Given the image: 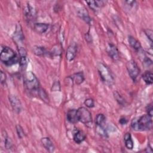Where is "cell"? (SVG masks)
<instances>
[{"instance_id": "f1b7e54d", "label": "cell", "mask_w": 153, "mask_h": 153, "mask_svg": "<svg viewBox=\"0 0 153 153\" xmlns=\"http://www.w3.org/2000/svg\"><path fill=\"white\" fill-rule=\"evenodd\" d=\"M16 131L19 137L22 139L25 136V132L23 131V129L19 124L16 126Z\"/></svg>"}, {"instance_id": "7402d4cb", "label": "cell", "mask_w": 153, "mask_h": 153, "mask_svg": "<svg viewBox=\"0 0 153 153\" xmlns=\"http://www.w3.org/2000/svg\"><path fill=\"white\" fill-rule=\"evenodd\" d=\"M33 51L35 55L38 56H44L46 53L45 49L44 47L39 46H35L33 47Z\"/></svg>"}, {"instance_id": "d6a6232c", "label": "cell", "mask_w": 153, "mask_h": 153, "mask_svg": "<svg viewBox=\"0 0 153 153\" xmlns=\"http://www.w3.org/2000/svg\"><path fill=\"white\" fill-rule=\"evenodd\" d=\"M6 75L3 71H1V82L2 84H4L6 81Z\"/></svg>"}, {"instance_id": "83f0119b", "label": "cell", "mask_w": 153, "mask_h": 153, "mask_svg": "<svg viewBox=\"0 0 153 153\" xmlns=\"http://www.w3.org/2000/svg\"><path fill=\"white\" fill-rule=\"evenodd\" d=\"M84 105L89 108H92L94 106V102L93 99L88 98V99L85 100Z\"/></svg>"}, {"instance_id": "30bf717a", "label": "cell", "mask_w": 153, "mask_h": 153, "mask_svg": "<svg viewBox=\"0 0 153 153\" xmlns=\"http://www.w3.org/2000/svg\"><path fill=\"white\" fill-rule=\"evenodd\" d=\"M77 15L85 22H86L88 24H90L91 22V19L88 15V11L85 10V8L81 7L79 8L77 10Z\"/></svg>"}, {"instance_id": "ba28073f", "label": "cell", "mask_w": 153, "mask_h": 153, "mask_svg": "<svg viewBox=\"0 0 153 153\" xmlns=\"http://www.w3.org/2000/svg\"><path fill=\"white\" fill-rule=\"evenodd\" d=\"M9 100L13 111L19 114L22 110V106L20 100L14 95H9Z\"/></svg>"}, {"instance_id": "9a60e30c", "label": "cell", "mask_w": 153, "mask_h": 153, "mask_svg": "<svg viewBox=\"0 0 153 153\" xmlns=\"http://www.w3.org/2000/svg\"><path fill=\"white\" fill-rule=\"evenodd\" d=\"M71 79L73 81L75 84L77 85H79L83 82L84 81V76L82 72H79L73 74L71 76Z\"/></svg>"}, {"instance_id": "9c48e42d", "label": "cell", "mask_w": 153, "mask_h": 153, "mask_svg": "<svg viewBox=\"0 0 153 153\" xmlns=\"http://www.w3.org/2000/svg\"><path fill=\"white\" fill-rule=\"evenodd\" d=\"M106 51L109 57L114 60H117L119 59V52L117 47L112 44L109 43L107 45Z\"/></svg>"}, {"instance_id": "5bb4252c", "label": "cell", "mask_w": 153, "mask_h": 153, "mask_svg": "<svg viewBox=\"0 0 153 153\" xmlns=\"http://www.w3.org/2000/svg\"><path fill=\"white\" fill-rule=\"evenodd\" d=\"M49 27V25L43 23H37L34 25V29L38 33H44L47 32Z\"/></svg>"}, {"instance_id": "484cf974", "label": "cell", "mask_w": 153, "mask_h": 153, "mask_svg": "<svg viewBox=\"0 0 153 153\" xmlns=\"http://www.w3.org/2000/svg\"><path fill=\"white\" fill-rule=\"evenodd\" d=\"M114 98L119 104L123 105L125 103V100L117 91H115L114 93Z\"/></svg>"}, {"instance_id": "4fadbf2b", "label": "cell", "mask_w": 153, "mask_h": 153, "mask_svg": "<svg viewBox=\"0 0 153 153\" xmlns=\"http://www.w3.org/2000/svg\"><path fill=\"white\" fill-rule=\"evenodd\" d=\"M86 138L85 134L81 130H76L73 134V139L78 144L82 143Z\"/></svg>"}, {"instance_id": "4316f807", "label": "cell", "mask_w": 153, "mask_h": 153, "mask_svg": "<svg viewBox=\"0 0 153 153\" xmlns=\"http://www.w3.org/2000/svg\"><path fill=\"white\" fill-rule=\"evenodd\" d=\"M4 135V143H5V146L7 149H10L12 146V141L11 139L7 136L6 132L5 133Z\"/></svg>"}, {"instance_id": "7a4b0ae2", "label": "cell", "mask_w": 153, "mask_h": 153, "mask_svg": "<svg viewBox=\"0 0 153 153\" xmlns=\"http://www.w3.org/2000/svg\"><path fill=\"white\" fill-rule=\"evenodd\" d=\"M0 59L1 61L7 66L13 65L19 61V59L14 50L7 46L2 47Z\"/></svg>"}, {"instance_id": "1f68e13d", "label": "cell", "mask_w": 153, "mask_h": 153, "mask_svg": "<svg viewBox=\"0 0 153 153\" xmlns=\"http://www.w3.org/2000/svg\"><path fill=\"white\" fill-rule=\"evenodd\" d=\"M145 34L146 35L147 37L151 41V42H152V31L151 30L147 29L145 30Z\"/></svg>"}, {"instance_id": "4dcf8cb0", "label": "cell", "mask_w": 153, "mask_h": 153, "mask_svg": "<svg viewBox=\"0 0 153 153\" xmlns=\"http://www.w3.org/2000/svg\"><path fill=\"white\" fill-rule=\"evenodd\" d=\"M146 112L147 115L151 117H152V114H153V108L152 104H149L146 107Z\"/></svg>"}, {"instance_id": "5b68a950", "label": "cell", "mask_w": 153, "mask_h": 153, "mask_svg": "<svg viewBox=\"0 0 153 153\" xmlns=\"http://www.w3.org/2000/svg\"><path fill=\"white\" fill-rule=\"evenodd\" d=\"M76 116L78 121L85 124H88L92 122L91 112L84 107H80L76 109Z\"/></svg>"}, {"instance_id": "277c9868", "label": "cell", "mask_w": 153, "mask_h": 153, "mask_svg": "<svg viewBox=\"0 0 153 153\" xmlns=\"http://www.w3.org/2000/svg\"><path fill=\"white\" fill-rule=\"evenodd\" d=\"M97 69L100 78L104 82L109 85H111L114 83V75L107 66L102 63H99L97 65Z\"/></svg>"}, {"instance_id": "d6986e66", "label": "cell", "mask_w": 153, "mask_h": 153, "mask_svg": "<svg viewBox=\"0 0 153 153\" xmlns=\"http://www.w3.org/2000/svg\"><path fill=\"white\" fill-rule=\"evenodd\" d=\"M124 140L125 142V145L126 148L128 149H132L133 148V141L131 138V134L130 133H127L124 136Z\"/></svg>"}, {"instance_id": "44dd1931", "label": "cell", "mask_w": 153, "mask_h": 153, "mask_svg": "<svg viewBox=\"0 0 153 153\" xmlns=\"http://www.w3.org/2000/svg\"><path fill=\"white\" fill-rule=\"evenodd\" d=\"M105 120H106V118L103 114H99L97 115V116L96 117L95 123H96V126H103L105 124Z\"/></svg>"}, {"instance_id": "e0dca14e", "label": "cell", "mask_w": 153, "mask_h": 153, "mask_svg": "<svg viewBox=\"0 0 153 153\" xmlns=\"http://www.w3.org/2000/svg\"><path fill=\"white\" fill-rule=\"evenodd\" d=\"M67 120L69 122L72 124L76 123L78 121L76 116V109H71L67 112Z\"/></svg>"}, {"instance_id": "2e32d148", "label": "cell", "mask_w": 153, "mask_h": 153, "mask_svg": "<svg viewBox=\"0 0 153 153\" xmlns=\"http://www.w3.org/2000/svg\"><path fill=\"white\" fill-rule=\"evenodd\" d=\"M128 41L130 46L136 51H138L141 48V45L139 41H137L134 37L132 36H128Z\"/></svg>"}, {"instance_id": "6da1fadb", "label": "cell", "mask_w": 153, "mask_h": 153, "mask_svg": "<svg viewBox=\"0 0 153 153\" xmlns=\"http://www.w3.org/2000/svg\"><path fill=\"white\" fill-rule=\"evenodd\" d=\"M152 117L144 115L133 118L131 122V128L136 131H147L152 128Z\"/></svg>"}, {"instance_id": "e575fe53", "label": "cell", "mask_w": 153, "mask_h": 153, "mask_svg": "<svg viewBox=\"0 0 153 153\" xmlns=\"http://www.w3.org/2000/svg\"><path fill=\"white\" fill-rule=\"evenodd\" d=\"M126 2L127 3L128 5L133 6L134 4V3L136 2V1H126Z\"/></svg>"}, {"instance_id": "8fae6325", "label": "cell", "mask_w": 153, "mask_h": 153, "mask_svg": "<svg viewBox=\"0 0 153 153\" xmlns=\"http://www.w3.org/2000/svg\"><path fill=\"white\" fill-rule=\"evenodd\" d=\"M76 51H77V48L76 45L75 44L70 45L67 49L66 54V59L69 62L73 60L75 57V56L76 54Z\"/></svg>"}, {"instance_id": "ffe728a7", "label": "cell", "mask_w": 153, "mask_h": 153, "mask_svg": "<svg viewBox=\"0 0 153 153\" xmlns=\"http://www.w3.org/2000/svg\"><path fill=\"white\" fill-rule=\"evenodd\" d=\"M142 79L147 84H152L153 82V74L151 71H146L142 75Z\"/></svg>"}, {"instance_id": "836d02e7", "label": "cell", "mask_w": 153, "mask_h": 153, "mask_svg": "<svg viewBox=\"0 0 153 153\" xmlns=\"http://www.w3.org/2000/svg\"><path fill=\"white\" fill-rule=\"evenodd\" d=\"M119 122L121 125H126L127 123V120L125 117H121L120 119Z\"/></svg>"}, {"instance_id": "d4e9b609", "label": "cell", "mask_w": 153, "mask_h": 153, "mask_svg": "<svg viewBox=\"0 0 153 153\" xmlns=\"http://www.w3.org/2000/svg\"><path fill=\"white\" fill-rule=\"evenodd\" d=\"M19 63L20 67L22 70H25L27 67V56H23V57H20L19 59Z\"/></svg>"}, {"instance_id": "7c38bea8", "label": "cell", "mask_w": 153, "mask_h": 153, "mask_svg": "<svg viewBox=\"0 0 153 153\" xmlns=\"http://www.w3.org/2000/svg\"><path fill=\"white\" fill-rule=\"evenodd\" d=\"M41 143L45 149L48 151L49 152H53L54 151V146L52 141L49 137H45L41 139Z\"/></svg>"}, {"instance_id": "f546056e", "label": "cell", "mask_w": 153, "mask_h": 153, "mask_svg": "<svg viewBox=\"0 0 153 153\" xmlns=\"http://www.w3.org/2000/svg\"><path fill=\"white\" fill-rule=\"evenodd\" d=\"M143 65H144L146 67H147V68L149 67L150 66H151V65H152V60H151L150 59H149L148 57H146V56H145V58L143 59Z\"/></svg>"}, {"instance_id": "3957f363", "label": "cell", "mask_w": 153, "mask_h": 153, "mask_svg": "<svg viewBox=\"0 0 153 153\" xmlns=\"http://www.w3.org/2000/svg\"><path fill=\"white\" fill-rule=\"evenodd\" d=\"M24 84L26 89L31 93H36L40 88L39 81L35 75L31 71L25 73L24 75Z\"/></svg>"}, {"instance_id": "603a6c76", "label": "cell", "mask_w": 153, "mask_h": 153, "mask_svg": "<svg viewBox=\"0 0 153 153\" xmlns=\"http://www.w3.org/2000/svg\"><path fill=\"white\" fill-rule=\"evenodd\" d=\"M96 131L98 134L103 137H108V133L104 126H96Z\"/></svg>"}, {"instance_id": "ac0fdd59", "label": "cell", "mask_w": 153, "mask_h": 153, "mask_svg": "<svg viewBox=\"0 0 153 153\" xmlns=\"http://www.w3.org/2000/svg\"><path fill=\"white\" fill-rule=\"evenodd\" d=\"M36 11L34 7L32 6L29 4L27 5L26 9L25 10V15L28 20H30L32 18L34 17L35 16Z\"/></svg>"}, {"instance_id": "cb8c5ba5", "label": "cell", "mask_w": 153, "mask_h": 153, "mask_svg": "<svg viewBox=\"0 0 153 153\" xmlns=\"http://www.w3.org/2000/svg\"><path fill=\"white\" fill-rule=\"evenodd\" d=\"M86 3L88 4V7L94 11H97L100 8L98 6L96 1H86Z\"/></svg>"}, {"instance_id": "52a82bcc", "label": "cell", "mask_w": 153, "mask_h": 153, "mask_svg": "<svg viewBox=\"0 0 153 153\" xmlns=\"http://www.w3.org/2000/svg\"><path fill=\"white\" fill-rule=\"evenodd\" d=\"M13 39L17 45L18 48L22 47L24 41V35L23 33V30L22 29V27L20 24H17L16 27V30L14 32Z\"/></svg>"}, {"instance_id": "8992f818", "label": "cell", "mask_w": 153, "mask_h": 153, "mask_svg": "<svg viewBox=\"0 0 153 153\" xmlns=\"http://www.w3.org/2000/svg\"><path fill=\"white\" fill-rule=\"evenodd\" d=\"M128 74L133 81H135L140 74V69L134 60H130L126 63Z\"/></svg>"}]
</instances>
